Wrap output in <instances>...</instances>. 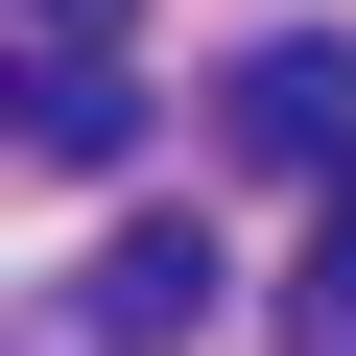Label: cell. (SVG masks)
I'll list each match as a JSON object with an SVG mask.
<instances>
[{
  "label": "cell",
  "instance_id": "cell-4",
  "mask_svg": "<svg viewBox=\"0 0 356 356\" xmlns=\"http://www.w3.org/2000/svg\"><path fill=\"white\" fill-rule=\"evenodd\" d=\"M285 356H356V166H332V214H309V285H285Z\"/></svg>",
  "mask_w": 356,
  "mask_h": 356
},
{
  "label": "cell",
  "instance_id": "cell-3",
  "mask_svg": "<svg viewBox=\"0 0 356 356\" xmlns=\"http://www.w3.org/2000/svg\"><path fill=\"white\" fill-rule=\"evenodd\" d=\"M24 143H48V166H119V143H143L119 48H48V72H24Z\"/></svg>",
  "mask_w": 356,
  "mask_h": 356
},
{
  "label": "cell",
  "instance_id": "cell-1",
  "mask_svg": "<svg viewBox=\"0 0 356 356\" xmlns=\"http://www.w3.org/2000/svg\"><path fill=\"white\" fill-rule=\"evenodd\" d=\"M214 119H238V143H261V166H309V191H332V166H356V48H332V24H261V48H238V95H214Z\"/></svg>",
  "mask_w": 356,
  "mask_h": 356
},
{
  "label": "cell",
  "instance_id": "cell-2",
  "mask_svg": "<svg viewBox=\"0 0 356 356\" xmlns=\"http://www.w3.org/2000/svg\"><path fill=\"white\" fill-rule=\"evenodd\" d=\"M72 332H95V356L214 332V238H191V214H119V238H95V285H72Z\"/></svg>",
  "mask_w": 356,
  "mask_h": 356
},
{
  "label": "cell",
  "instance_id": "cell-5",
  "mask_svg": "<svg viewBox=\"0 0 356 356\" xmlns=\"http://www.w3.org/2000/svg\"><path fill=\"white\" fill-rule=\"evenodd\" d=\"M24 48H119V0H24Z\"/></svg>",
  "mask_w": 356,
  "mask_h": 356
}]
</instances>
